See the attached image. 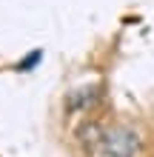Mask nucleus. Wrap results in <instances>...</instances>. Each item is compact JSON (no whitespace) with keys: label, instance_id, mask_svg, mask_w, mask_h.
<instances>
[{"label":"nucleus","instance_id":"f257e3e1","mask_svg":"<svg viewBox=\"0 0 154 157\" xmlns=\"http://www.w3.org/2000/svg\"><path fill=\"white\" fill-rule=\"evenodd\" d=\"M137 151H140V134L131 126L117 123L111 128H106L97 157H137Z\"/></svg>","mask_w":154,"mask_h":157},{"label":"nucleus","instance_id":"f03ea898","mask_svg":"<svg viewBox=\"0 0 154 157\" xmlns=\"http://www.w3.org/2000/svg\"><path fill=\"white\" fill-rule=\"evenodd\" d=\"M103 134H106V128L97 123V120H86V123L77 128L80 146H83L86 151H92V154H97V149H100V143H103Z\"/></svg>","mask_w":154,"mask_h":157}]
</instances>
